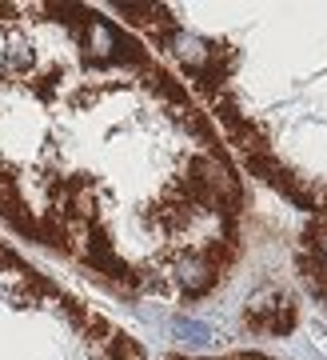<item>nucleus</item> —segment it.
<instances>
[{
    "instance_id": "1",
    "label": "nucleus",
    "mask_w": 327,
    "mask_h": 360,
    "mask_svg": "<svg viewBox=\"0 0 327 360\" xmlns=\"http://www.w3.org/2000/svg\"><path fill=\"white\" fill-rule=\"evenodd\" d=\"M13 200H16V180L8 176L4 168H0V208H4V205H13Z\"/></svg>"
}]
</instances>
